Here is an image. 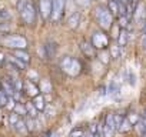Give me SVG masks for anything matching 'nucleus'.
<instances>
[{
  "instance_id": "f257e3e1",
  "label": "nucleus",
  "mask_w": 146,
  "mask_h": 137,
  "mask_svg": "<svg viewBox=\"0 0 146 137\" xmlns=\"http://www.w3.org/2000/svg\"><path fill=\"white\" fill-rule=\"evenodd\" d=\"M95 17L102 30H109L113 24V14L110 13L109 7L103 5H99L95 7Z\"/></svg>"
},
{
  "instance_id": "f03ea898",
  "label": "nucleus",
  "mask_w": 146,
  "mask_h": 137,
  "mask_svg": "<svg viewBox=\"0 0 146 137\" xmlns=\"http://www.w3.org/2000/svg\"><path fill=\"white\" fill-rule=\"evenodd\" d=\"M60 68L69 76H78L82 72V64L78 59L72 56H63L60 59Z\"/></svg>"
},
{
  "instance_id": "7ed1b4c3",
  "label": "nucleus",
  "mask_w": 146,
  "mask_h": 137,
  "mask_svg": "<svg viewBox=\"0 0 146 137\" xmlns=\"http://www.w3.org/2000/svg\"><path fill=\"white\" fill-rule=\"evenodd\" d=\"M90 43H92V46L96 50L102 51V50H106V47L109 46V37H108V34L103 30H95L92 33Z\"/></svg>"
},
{
  "instance_id": "20e7f679",
  "label": "nucleus",
  "mask_w": 146,
  "mask_h": 137,
  "mask_svg": "<svg viewBox=\"0 0 146 137\" xmlns=\"http://www.w3.org/2000/svg\"><path fill=\"white\" fill-rule=\"evenodd\" d=\"M19 12H20L22 20H23L26 24H33V23H35V20H36V9H35L33 2L27 0V2L23 5V7H22Z\"/></svg>"
},
{
  "instance_id": "39448f33",
  "label": "nucleus",
  "mask_w": 146,
  "mask_h": 137,
  "mask_svg": "<svg viewBox=\"0 0 146 137\" xmlns=\"http://www.w3.org/2000/svg\"><path fill=\"white\" fill-rule=\"evenodd\" d=\"M3 43H5L7 47L15 49V50H17V49L25 50V49H26V46H27L26 39H25V37H22V36H17V34L6 36V37H5V40H3Z\"/></svg>"
},
{
  "instance_id": "423d86ee",
  "label": "nucleus",
  "mask_w": 146,
  "mask_h": 137,
  "mask_svg": "<svg viewBox=\"0 0 146 137\" xmlns=\"http://www.w3.org/2000/svg\"><path fill=\"white\" fill-rule=\"evenodd\" d=\"M66 7V0H52V20H60Z\"/></svg>"
},
{
  "instance_id": "0eeeda50",
  "label": "nucleus",
  "mask_w": 146,
  "mask_h": 137,
  "mask_svg": "<svg viewBox=\"0 0 146 137\" xmlns=\"http://www.w3.org/2000/svg\"><path fill=\"white\" fill-rule=\"evenodd\" d=\"M103 136L105 137H110L115 130H116V126H115V116L113 113H108L105 116V121H103Z\"/></svg>"
},
{
  "instance_id": "6e6552de",
  "label": "nucleus",
  "mask_w": 146,
  "mask_h": 137,
  "mask_svg": "<svg viewBox=\"0 0 146 137\" xmlns=\"http://www.w3.org/2000/svg\"><path fill=\"white\" fill-rule=\"evenodd\" d=\"M23 90H25V93H26L29 97H36V96H39V93H40L39 86H37L33 80H30V79H27V80L23 83Z\"/></svg>"
},
{
  "instance_id": "1a4fd4ad",
  "label": "nucleus",
  "mask_w": 146,
  "mask_h": 137,
  "mask_svg": "<svg viewBox=\"0 0 146 137\" xmlns=\"http://www.w3.org/2000/svg\"><path fill=\"white\" fill-rule=\"evenodd\" d=\"M39 12L43 19H49L52 16V2L50 0H39Z\"/></svg>"
},
{
  "instance_id": "9d476101",
  "label": "nucleus",
  "mask_w": 146,
  "mask_h": 137,
  "mask_svg": "<svg viewBox=\"0 0 146 137\" xmlns=\"http://www.w3.org/2000/svg\"><path fill=\"white\" fill-rule=\"evenodd\" d=\"M12 68H15V70H23V68L26 67V63L20 61L17 57H15L13 54H7L6 56V60H5Z\"/></svg>"
},
{
  "instance_id": "9b49d317",
  "label": "nucleus",
  "mask_w": 146,
  "mask_h": 137,
  "mask_svg": "<svg viewBox=\"0 0 146 137\" xmlns=\"http://www.w3.org/2000/svg\"><path fill=\"white\" fill-rule=\"evenodd\" d=\"M0 89H2L9 97H16V94L19 96V93L15 90V87H13V84L9 82V79L6 77L5 80H2V82H0Z\"/></svg>"
},
{
  "instance_id": "f8f14e48",
  "label": "nucleus",
  "mask_w": 146,
  "mask_h": 137,
  "mask_svg": "<svg viewBox=\"0 0 146 137\" xmlns=\"http://www.w3.org/2000/svg\"><path fill=\"white\" fill-rule=\"evenodd\" d=\"M80 50H82V53L86 56V57H89V59H93L95 56H96V49L92 46V43H89V41H80Z\"/></svg>"
},
{
  "instance_id": "ddd939ff",
  "label": "nucleus",
  "mask_w": 146,
  "mask_h": 137,
  "mask_svg": "<svg viewBox=\"0 0 146 137\" xmlns=\"http://www.w3.org/2000/svg\"><path fill=\"white\" fill-rule=\"evenodd\" d=\"M79 23H80V14H79L78 12L72 13V14L67 17V20H66V24H67V27H70V29H76V27L79 26Z\"/></svg>"
},
{
  "instance_id": "4468645a",
  "label": "nucleus",
  "mask_w": 146,
  "mask_h": 137,
  "mask_svg": "<svg viewBox=\"0 0 146 137\" xmlns=\"http://www.w3.org/2000/svg\"><path fill=\"white\" fill-rule=\"evenodd\" d=\"M43 49H44V57L49 59V57H53L56 54V43L54 41H47L46 44H43Z\"/></svg>"
},
{
  "instance_id": "2eb2a0df",
  "label": "nucleus",
  "mask_w": 146,
  "mask_h": 137,
  "mask_svg": "<svg viewBox=\"0 0 146 137\" xmlns=\"http://www.w3.org/2000/svg\"><path fill=\"white\" fill-rule=\"evenodd\" d=\"M127 37H129L127 29H120V30H119V36H117V44H119L120 47H125L126 43H127Z\"/></svg>"
},
{
  "instance_id": "dca6fc26",
  "label": "nucleus",
  "mask_w": 146,
  "mask_h": 137,
  "mask_svg": "<svg viewBox=\"0 0 146 137\" xmlns=\"http://www.w3.org/2000/svg\"><path fill=\"white\" fill-rule=\"evenodd\" d=\"M13 56L15 57H17L20 61H23V63H29L30 61V56L26 53V50H22V49H17V50H15L13 51Z\"/></svg>"
},
{
  "instance_id": "f3484780",
  "label": "nucleus",
  "mask_w": 146,
  "mask_h": 137,
  "mask_svg": "<svg viewBox=\"0 0 146 137\" xmlns=\"http://www.w3.org/2000/svg\"><path fill=\"white\" fill-rule=\"evenodd\" d=\"M33 104H35V107L39 110V111H44V109H46V103H44V97L43 96H36V97H33Z\"/></svg>"
},
{
  "instance_id": "a211bd4d",
  "label": "nucleus",
  "mask_w": 146,
  "mask_h": 137,
  "mask_svg": "<svg viewBox=\"0 0 146 137\" xmlns=\"http://www.w3.org/2000/svg\"><path fill=\"white\" fill-rule=\"evenodd\" d=\"M109 53H110V57L112 59H119L120 54H122V47L117 43H115V44H112L109 47Z\"/></svg>"
},
{
  "instance_id": "6ab92c4d",
  "label": "nucleus",
  "mask_w": 146,
  "mask_h": 137,
  "mask_svg": "<svg viewBox=\"0 0 146 137\" xmlns=\"http://www.w3.org/2000/svg\"><path fill=\"white\" fill-rule=\"evenodd\" d=\"M108 7H109V10L113 16H119V2L117 0H109Z\"/></svg>"
},
{
  "instance_id": "aec40b11",
  "label": "nucleus",
  "mask_w": 146,
  "mask_h": 137,
  "mask_svg": "<svg viewBox=\"0 0 146 137\" xmlns=\"http://www.w3.org/2000/svg\"><path fill=\"white\" fill-rule=\"evenodd\" d=\"M39 89L42 93H50L52 92V83L49 80H40V84H39Z\"/></svg>"
},
{
  "instance_id": "412c9836",
  "label": "nucleus",
  "mask_w": 146,
  "mask_h": 137,
  "mask_svg": "<svg viewBox=\"0 0 146 137\" xmlns=\"http://www.w3.org/2000/svg\"><path fill=\"white\" fill-rule=\"evenodd\" d=\"M86 133L85 128L82 127H76V128H73L70 133H69V137H86Z\"/></svg>"
},
{
  "instance_id": "4be33fe9",
  "label": "nucleus",
  "mask_w": 146,
  "mask_h": 137,
  "mask_svg": "<svg viewBox=\"0 0 146 137\" xmlns=\"http://www.w3.org/2000/svg\"><path fill=\"white\" fill-rule=\"evenodd\" d=\"M25 106H26V110H27L29 116H30V117H33V119H36V117H37V111H39V110L35 107L33 101H32V103H26Z\"/></svg>"
},
{
  "instance_id": "5701e85b",
  "label": "nucleus",
  "mask_w": 146,
  "mask_h": 137,
  "mask_svg": "<svg viewBox=\"0 0 146 137\" xmlns=\"http://www.w3.org/2000/svg\"><path fill=\"white\" fill-rule=\"evenodd\" d=\"M10 17H12L10 12H9L6 7L0 6V22H6V20H10Z\"/></svg>"
},
{
  "instance_id": "b1692460",
  "label": "nucleus",
  "mask_w": 146,
  "mask_h": 137,
  "mask_svg": "<svg viewBox=\"0 0 146 137\" xmlns=\"http://www.w3.org/2000/svg\"><path fill=\"white\" fill-rule=\"evenodd\" d=\"M129 17L127 16H119L117 17V26L120 27V29H127L129 27Z\"/></svg>"
},
{
  "instance_id": "393cba45",
  "label": "nucleus",
  "mask_w": 146,
  "mask_h": 137,
  "mask_svg": "<svg viewBox=\"0 0 146 137\" xmlns=\"http://www.w3.org/2000/svg\"><path fill=\"white\" fill-rule=\"evenodd\" d=\"M109 57H110V53H109L108 50H102V51H99L98 59H99L103 64H108V63H109Z\"/></svg>"
},
{
  "instance_id": "a878e982",
  "label": "nucleus",
  "mask_w": 146,
  "mask_h": 137,
  "mask_svg": "<svg viewBox=\"0 0 146 137\" xmlns=\"http://www.w3.org/2000/svg\"><path fill=\"white\" fill-rule=\"evenodd\" d=\"M15 128H16V130H17L19 133H25V131L27 130V126H26V121L20 119V120H19V121H17V123L15 124Z\"/></svg>"
},
{
  "instance_id": "bb28decb",
  "label": "nucleus",
  "mask_w": 146,
  "mask_h": 137,
  "mask_svg": "<svg viewBox=\"0 0 146 137\" xmlns=\"http://www.w3.org/2000/svg\"><path fill=\"white\" fill-rule=\"evenodd\" d=\"M15 113H17V114H20V116H23V114H27L26 106H23V104L17 103V104L15 106Z\"/></svg>"
},
{
  "instance_id": "cd10ccee",
  "label": "nucleus",
  "mask_w": 146,
  "mask_h": 137,
  "mask_svg": "<svg viewBox=\"0 0 146 137\" xmlns=\"http://www.w3.org/2000/svg\"><path fill=\"white\" fill-rule=\"evenodd\" d=\"M113 116H115V126H116V130H119L120 126H122V123H123V120H125V117H123L122 114H119V113H116V114H113Z\"/></svg>"
},
{
  "instance_id": "c85d7f7f",
  "label": "nucleus",
  "mask_w": 146,
  "mask_h": 137,
  "mask_svg": "<svg viewBox=\"0 0 146 137\" xmlns=\"http://www.w3.org/2000/svg\"><path fill=\"white\" fill-rule=\"evenodd\" d=\"M26 126H27V130H29V131H33V130L36 128V119H33V117L29 116V119H27V121H26Z\"/></svg>"
},
{
  "instance_id": "c756f323",
  "label": "nucleus",
  "mask_w": 146,
  "mask_h": 137,
  "mask_svg": "<svg viewBox=\"0 0 146 137\" xmlns=\"http://www.w3.org/2000/svg\"><path fill=\"white\" fill-rule=\"evenodd\" d=\"M132 127V124H130V121L127 120V117H125V120H123V123H122V126H120V128H119V131H122V133H125V131H127L129 128Z\"/></svg>"
},
{
  "instance_id": "7c9ffc66",
  "label": "nucleus",
  "mask_w": 146,
  "mask_h": 137,
  "mask_svg": "<svg viewBox=\"0 0 146 137\" xmlns=\"http://www.w3.org/2000/svg\"><path fill=\"white\" fill-rule=\"evenodd\" d=\"M127 120L130 121L132 126H136V124L139 123V117H137V114H135V113H130V114L127 116Z\"/></svg>"
},
{
  "instance_id": "2f4dec72",
  "label": "nucleus",
  "mask_w": 146,
  "mask_h": 137,
  "mask_svg": "<svg viewBox=\"0 0 146 137\" xmlns=\"http://www.w3.org/2000/svg\"><path fill=\"white\" fill-rule=\"evenodd\" d=\"M19 116H20V114H17V113H12V114H10L9 120H10V123H12L13 126H15V124H16V123L20 120V117H19Z\"/></svg>"
},
{
  "instance_id": "473e14b6",
  "label": "nucleus",
  "mask_w": 146,
  "mask_h": 137,
  "mask_svg": "<svg viewBox=\"0 0 146 137\" xmlns=\"http://www.w3.org/2000/svg\"><path fill=\"white\" fill-rule=\"evenodd\" d=\"M106 94H108V87H106V86H100L99 90H98V96H99V97H103V96H106Z\"/></svg>"
},
{
  "instance_id": "72a5a7b5",
  "label": "nucleus",
  "mask_w": 146,
  "mask_h": 137,
  "mask_svg": "<svg viewBox=\"0 0 146 137\" xmlns=\"http://www.w3.org/2000/svg\"><path fill=\"white\" fill-rule=\"evenodd\" d=\"M127 80H129V83L133 86L135 84V74L130 72V70H127Z\"/></svg>"
},
{
  "instance_id": "f704fd0d",
  "label": "nucleus",
  "mask_w": 146,
  "mask_h": 137,
  "mask_svg": "<svg viewBox=\"0 0 146 137\" xmlns=\"http://www.w3.org/2000/svg\"><path fill=\"white\" fill-rule=\"evenodd\" d=\"M5 60H6V56H5L3 53H0V64H2V63H3Z\"/></svg>"
},
{
  "instance_id": "c9c22d12",
  "label": "nucleus",
  "mask_w": 146,
  "mask_h": 137,
  "mask_svg": "<svg viewBox=\"0 0 146 137\" xmlns=\"http://www.w3.org/2000/svg\"><path fill=\"white\" fill-rule=\"evenodd\" d=\"M119 2H120V3H123V5H127V3L130 2V0H119Z\"/></svg>"
},
{
  "instance_id": "e433bc0d",
  "label": "nucleus",
  "mask_w": 146,
  "mask_h": 137,
  "mask_svg": "<svg viewBox=\"0 0 146 137\" xmlns=\"http://www.w3.org/2000/svg\"><path fill=\"white\" fill-rule=\"evenodd\" d=\"M86 137H95V136H93V133H90V131H88V133H86Z\"/></svg>"
},
{
  "instance_id": "4c0bfd02",
  "label": "nucleus",
  "mask_w": 146,
  "mask_h": 137,
  "mask_svg": "<svg viewBox=\"0 0 146 137\" xmlns=\"http://www.w3.org/2000/svg\"><path fill=\"white\" fill-rule=\"evenodd\" d=\"M142 117H143V119H145V120H146V109H145V110H143V114H142Z\"/></svg>"
},
{
  "instance_id": "58836bf2",
  "label": "nucleus",
  "mask_w": 146,
  "mask_h": 137,
  "mask_svg": "<svg viewBox=\"0 0 146 137\" xmlns=\"http://www.w3.org/2000/svg\"><path fill=\"white\" fill-rule=\"evenodd\" d=\"M146 20V9H145V12H143V22Z\"/></svg>"
}]
</instances>
